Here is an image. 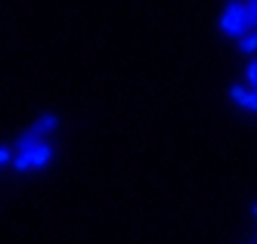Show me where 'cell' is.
I'll list each match as a JSON object with an SVG mask.
<instances>
[{
  "instance_id": "obj_1",
  "label": "cell",
  "mask_w": 257,
  "mask_h": 244,
  "mask_svg": "<svg viewBox=\"0 0 257 244\" xmlns=\"http://www.w3.org/2000/svg\"><path fill=\"white\" fill-rule=\"evenodd\" d=\"M251 31V19H248V7L238 4V0H229L220 13V34L232 37V41H242V37Z\"/></svg>"
},
{
  "instance_id": "obj_2",
  "label": "cell",
  "mask_w": 257,
  "mask_h": 244,
  "mask_svg": "<svg viewBox=\"0 0 257 244\" xmlns=\"http://www.w3.org/2000/svg\"><path fill=\"white\" fill-rule=\"evenodd\" d=\"M53 161V145L50 142H41L38 148L31 152H16V161H13V170L16 173H28V170H44V167Z\"/></svg>"
},
{
  "instance_id": "obj_3",
  "label": "cell",
  "mask_w": 257,
  "mask_h": 244,
  "mask_svg": "<svg viewBox=\"0 0 257 244\" xmlns=\"http://www.w3.org/2000/svg\"><path fill=\"white\" fill-rule=\"evenodd\" d=\"M229 99H232L238 108L254 111V115H257V90H251V87H245V84H235V87H229Z\"/></svg>"
},
{
  "instance_id": "obj_4",
  "label": "cell",
  "mask_w": 257,
  "mask_h": 244,
  "mask_svg": "<svg viewBox=\"0 0 257 244\" xmlns=\"http://www.w3.org/2000/svg\"><path fill=\"white\" fill-rule=\"evenodd\" d=\"M56 127H59V118L53 115V111H44V115H38V118H34V124H31L28 130H34V133H38L41 139H47V136H50Z\"/></svg>"
},
{
  "instance_id": "obj_5",
  "label": "cell",
  "mask_w": 257,
  "mask_h": 244,
  "mask_svg": "<svg viewBox=\"0 0 257 244\" xmlns=\"http://www.w3.org/2000/svg\"><path fill=\"white\" fill-rule=\"evenodd\" d=\"M41 142H47V139H41L38 133H34V130H22L19 136H16V152H31V148H38Z\"/></svg>"
},
{
  "instance_id": "obj_6",
  "label": "cell",
  "mask_w": 257,
  "mask_h": 244,
  "mask_svg": "<svg viewBox=\"0 0 257 244\" xmlns=\"http://www.w3.org/2000/svg\"><path fill=\"white\" fill-rule=\"evenodd\" d=\"M238 50H242L245 56H257V28H251L242 41H238Z\"/></svg>"
},
{
  "instance_id": "obj_7",
  "label": "cell",
  "mask_w": 257,
  "mask_h": 244,
  "mask_svg": "<svg viewBox=\"0 0 257 244\" xmlns=\"http://www.w3.org/2000/svg\"><path fill=\"white\" fill-rule=\"evenodd\" d=\"M245 87L257 90V59H251V62L245 65Z\"/></svg>"
},
{
  "instance_id": "obj_8",
  "label": "cell",
  "mask_w": 257,
  "mask_h": 244,
  "mask_svg": "<svg viewBox=\"0 0 257 244\" xmlns=\"http://www.w3.org/2000/svg\"><path fill=\"white\" fill-rule=\"evenodd\" d=\"M13 161H16V145L4 142V148H0V164H4V167H10Z\"/></svg>"
},
{
  "instance_id": "obj_9",
  "label": "cell",
  "mask_w": 257,
  "mask_h": 244,
  "mask_svg": "<svg viewBox=\"0 0 257 244\" xmlns=\"http://www.w3.org/2000/svg\"><path fill=\"white\" fill-rule=\"evenodd\" d=\"M248 7V19H251V28H257V0H245Z\"/></svg>"
},
{
  "instance_id": "obj_10",
  "label": "cell",
  "mask_w": 257,
  "mask_h": 244,
  "mask_svg": "<svg viewBox=\"0 0 257 244\" xmlns=\"http://www.w3.org/2000/svg\"><path fill=\"white\" fill-rule=\"evenodd\" d=\"M251 210H254V216H257V204H254V207H251Z\"/></svg>"
}]
</instances>
